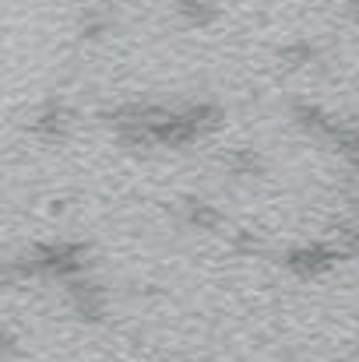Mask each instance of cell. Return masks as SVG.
Returning <instances> with one entry per match:
<instances>
[{
    "instance_id": "6da1fadb",
    "label": "cell",
    "mask_w": 359,
    "mask_h": 362,
    "mask_svg": "<svg viewBox=\"0 0 359 362\" xmlns=\"http://www.w3.org/2000/svg\"><path fill=\"white\" fill-rule=\"evenodd\" d=\"M180 11H183L187 18H194V21H208V18L215 14V7H212L208 0H180Z\"/></svg>"
}]
</instances>
